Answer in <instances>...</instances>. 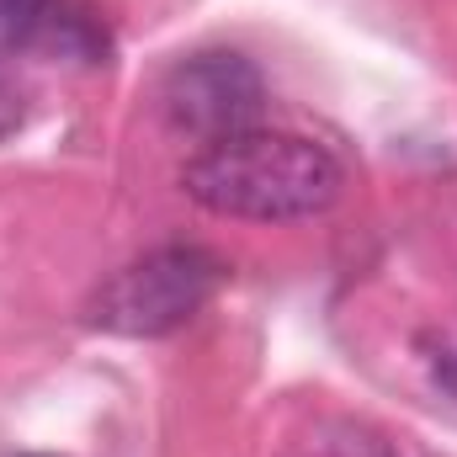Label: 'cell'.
I'll list each match as a JSON object with an SVG mask.
<instances>
[{"label":"cell","instance_id":"1","mask_svg":"<svg viewBox=\"0 0 457 457\" xmlns=\"http://www.w3.org/2000/svg\"><path fill=\"white\" fill-rule=\"evenodd\" d=\"M181 187L192 203H203L219 219H250V224H293V219H314L341 197L345 176L341 160L303 138V133H282V128H245L234 138L203 144L187 170Z\"/></svg>","mask_w":457,"mask_h":457},{"label":"cell","instance_id":"2","mask_svg":"<svg viewBox=\"0 0 457 457\" xmlns=\"http://www.w3.org/2000/svg\"><path fill=\"white\" fill-rule=\"evenodd\" d=\"M224 282V266L197 250V245H165V250H149L138 261H128L122 271H112L96 298H91V325L96 330H112V336H170L181 330L187 320H197V309L219 293Z\"/></svg>","mask_w":457,"mask_h":457},{"label":"cell","instance_id":"3","mask_svg":"<svg viewBox=\"0 0 457 457\" xmlns=\"http://www.w3.org/2000/svg\"><path fill=\"white\" fill-rule=\"evenodd\" d=\"M160 107H165V122L176 133H192L197 144H219V138L255 128V117L266 107V86H261V70L245 54L213 48V54L181 59L165 75Z\"/></svg>","mask_w":457,"mask_h":457},{"label":"cell","instance_id":"4","mask_svg":"<svg viewBox=\"0 0 457 457\" xmlns=\"http://www.w3.org/2000/svg\"><path fill=\"white\" fill-rule=\"evenodd\" d=\"M54 16H59V0H0V54L37 43Z\"/></svg>","mask_w":457,"mask_h":457},{"label":"cell","instance_id":"5","mask_svg":"<svg viewBox=\"0 0 457 457\" xmlns=\"http://www.w3.org/2000/svg\"><path fill=\"white\" fill-rule=\"evenodd\" d=\"M21 457H48V453H21Z\"/></svg>","mask_w":457,"mask_h":457}]
</instances>
